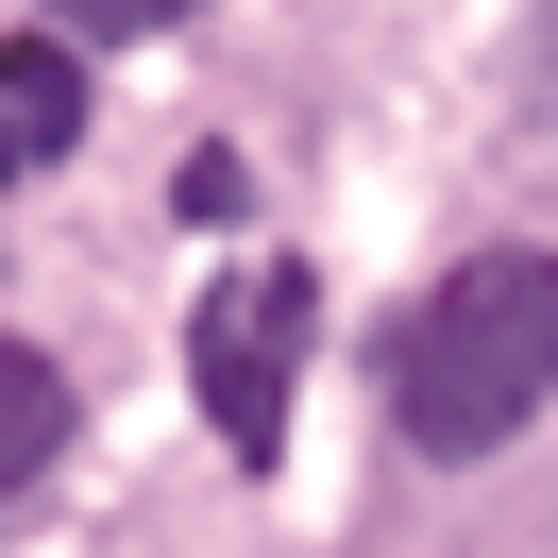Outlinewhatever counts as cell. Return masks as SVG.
I'll return each instance as SVG.
<instances>
[{"instance_id":"5b68a950","label":"cell","mask_w":558,"mask_h":558,"mask_svg":"<svg viewBox=\"0 0 558 558\" xmlns=\"http://www.w3.org/2000/svg\"><path fill=\"white\" fill-rule=\"evenodd\" d=\"M85 51H119V35H170V17H204V0H51Z\"/></svg>"},{"instance_id":"6da1fadb","label":"cell","mask_w":558,"mask_h":558,"mask_svg":"<svg viewBox=\"0 0 558 558\" xmlns=\"http://www.w3.org/2000/svg\"><path fill=\"white\" fill-rule=\"evenodd\" d=\"M373 389H389V423H407V457H440V474L508 457L524 423L558 407V254L490 238V254H457V271H423L407 322L373 339Z\"/></svg>"},{"instance_id":"52a82bcc","label":"cell","mask_w":558,"mask_h":558,"mask_svg":"<svg viewBox=\"0 0 558 558\" xmlns=\"http://www.w3.org/2000/svg\"><path fill=\"white\" fill-rule=\"evenodd\" d=\"M524 85H542V119H558V17H542V51H524Z\"/></svg>"},{"instance_id":"8992f818","label":"cell","mask_w":558,"mask_h":558,"mask_svg":"<svg viewBox=\"0 0 558 558\" xmlns=\"http://www.w3.org/2000/svg\"><path fill=\"white\" fill-rule=\"evenodd\" d=\"M238 204H254L238 153H186V170H170V220H238Z\"/></svg>"},{"instance_id":"277c9868","label":"cell","mask_w":558,"mask_h":558,"mask_svg":"<svg viewBox=\"0 0 558 558\" xmlns=\"http://www.w3.org/2000/svg\"><path fill=\"white\" fill-rule=\"evenodd\" d=\"M51 440H69V373H51L35 339H0V490H35Z\"/></svg>"},{"instance_id":"3957f363","label":"cell","mask_w":558,"mask_h":558,"mask_svg":"<svg viewBox=\"0 0 558 558\" xmlns=\"http://www.w3.org/2000/svg\"><path fill=\"white\" fill-rule=\"evenodd\" d=\"M69 136H85V35H17L0 51V186L51 170Z\"/></svg>"},{"instance_id":"7a4b0ae2","label":"cell","mask_w":558,"mask_h":558,"mask_svg":"<svg viewBox=\"0 0 558 558\" xmlns=\"http://www.w3.org/2000/svg\"><path fill=\"white\" fill-rule=\"evenodd\" d=\"M305 339H322V271L305 254H254V271H220L204 305H186V389H204V423H220L238 474L288 457V373H305Z\"/></svg>"}]
</instances>
